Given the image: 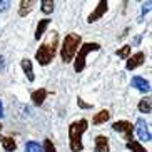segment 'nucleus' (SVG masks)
<instances>
[{"mask_svg":"<svg viewBox=\"0 0 152 152\" xmlns=\"http://www.w3.org/2000/svg\"><path fill=\"white\" fill-rule=\"evenodd\" d=\"M57 47H58V34L52 32V37L47 42H44L35 52V60L40 65H49L54 60L55 54H57Z\"/></svg>","mask_w":152,"mask_h":152,"instance_id":"f257e3e1","label":"nucleus"},{"mask_svg":"<svg viewBox=\"0 0 152 152\" xmlns=\"http://www.w3.org/2000/svg\"><path fill=\"white\" fill-rule=\"evenodd\" d=\"M89 129V122L85 119L75 121L69 125V145H70L72 152H80L84 149L82 144V135L85 134V130Z\"/></svg>","mask_w":152,"mask_h":152,"instance_id":"f03ea898","label":"nucleus"},{"mask_svg":"<svg viewBox=\"0 0 152 152\" xmlns=\"http://www.w3.org/2000/svg\"><path fill=\"white\" fill-rule=\"evenodd\" d=\"M80 44H82V37L79 34H67L65 35L62 47H60V57H62L64 62L69 64L74 60L77 50L80 49Z\"/></svg>","mask_w":152,"mask_h":152,"instance_id":"7ed1b4c3","label":"nucleus"},{"mask_svg":"<svg viewBox=\"0 0 152 152\" xmlns=\"http://www.w3.org/2000/svg\"><path fill=\"white\" fill-rule=\"evenodd\" d=\"M95 50H100V45L97 42H87L77 50L75 57H74V70L75 72H82L85 69V58L89 55V52H95Z\"/></svg>","mask_w":152,"mask_h":152,"instance_id":"20e7f679","label":"nucleus"},{"mask_svg":"<svg viewBox=\"0 0 152 152\" xmlns=\"http://www.w3.org/2000/svg\"><path fill=\"white\" fill-rule=\"evenodd\" d=\"M112 129L115 130V132H121L127 142L132 140V135H134V125L130 124V122H127V121H117V122L112 124Z\"/></svg>","mask_w":152,"mask_h":152,"instance_id":"39448f33","label":"nucleus"},{"mask_svg":"<svg viewBox=\"0 0 152 152\" xmlns=\"http://www.w3.org/2000/svg\"><path fill=\"white\" fill-rule=\"evenodd\" d=\"M134 130L137 132V135H139V139H140V140L149 142V140L152 139L151 130H149V124L144 121V119H137V122H135V125H134Z\"/></svg>","mask_w":152,"mask_h":152,"instance_id":"423d86ee","label":"nucleus"},{"mask_svg":"<svg viewBox=\"0 0 152 152\" xmlns=\"http://www.w3.org/2000/svg\"><path fill=\"white\" fill-rule=\"evenodd\" d=\"M107 7H109V2H107V0H100V2H99V5L95 7V10L89 15V17H87V22H89V23L97 22L99 18H100L104 14H105V12H107Z\"/></svg>","mask_w":152,"mask_h":152,"instance_id":"0eeeda50","label":"nucleus"},{"mask_svg":"<svg viewBox=\"0 0 152 152\" xmlns=\"http://www.w3.org/2000/svg\"><path fill=\"white\" fill-rule=\"evenodd\" d=\"M144 60H145V55H144V52H137V54H134L132 57L127 58L125 69H127V70H134V69H137L139 65H142Z\"/></svg>","mask_w":152,"mask_h":152,"instance_id":"6e6552de","label":"nucleus"},{"mask_svg":"<svg viewBox=\"0 0 152 152\" xmlns=\"http://www.w3.org/2000/svg\"><path fill=\"white\" fill-rule=\"evenodd\" d=\"M130 84H132V87H135L137 90H140V92H149L151 90V82L145 80L144 77H132V80H130Z\"/></svg>","mask_w":152,"mask_h":152,"instance_id":"1a4fd4ad","label":"nucleus"},{"mask_svg":"<svg viewBox=\"0 0 152 152\" xmlns=\"http://www.w3.org/2000/svg\"><path fill=\"white\" fill-rule=\"evenodd\" d=\"M47 95H49V92H47L45 89H37L30 94V99H32V102L35 104V105L40 107L42 104H44V100L47 99Z\"/></svg>","mask_w":152,"mask_h":152,"instance_id":"9d476101","label":"nucleus"},{"mask_svg":"<svg viewBox=\"0 0 152 152\" xmlns=\"http://www.w3.org/2000/svg\"><path fill=\"white\" fill-rule=\"evenodd\" d=\"M109 139L105 135H97L95 137V152H109Z\"/></svg>","mask_w":152,"mask_h":152,"instance_id":"9b49d317","label":"nucleus"},{"mask_svg":"<svg viewBox=\"0 0 152 152\" xmlns=\"http://www.w3.org/2000/svg\"><path fill=\"white\" fill-rule=\"evenodd\" d=\"M35 4H37L35 0H22V2H20V7H18V15H20V17L28 15Z\"/></svg>","mask_w":152,"mask_h":152,"instance_id":"f8f14e48","label":"nucleus"},{"mask_svg":"<svg viewBox=\"0 0 152 152\" xmlns=\"http://www.w3.org/2000/svg\"><path fill=\"white\" fill-rule=\"evenodd\" d=\"M20 65H22V70H23V74L27 75L28 80H30V82L35 80V75H34V69H32V60H28V58H22Z\"/></svg>","mask_w":152,"mask_h":152,"instance_id":"ddd939ff","label":"nucleus"},{"mask_svg":"<svg viewBox=\"0 0 152 152\" xmlns=\"http://www.w3.org/2000/svg\"><path fill=\"white\" fill-rule=\"evenodd\" d=\"M109 119H110V112H109V110H105V109H104V110L97 112V114H95V115H94V119H92V124H94V125H100V124H105V122H107Z\"/></svg>","mask_w":152,"mask_h":152,"instance_id":"4468645a","label":"nucleus"},{"mask_svg":"<svg viewBox=\"0 0 152 152\" xmlns=\"http://www.w3.org/2000/svg\"><path fill=\"white\" fill-rule=\"evenodd\" d=\"M49 23H50V18H42V20H39L37 28H35V39L37 40L45 34V30H47V27H49Z\"/></svg>","mask_w":152,"mask_h":152,"instance_id":"2eb2a0df","label":"nucleus"},{"mask_svg":"<svg viewBox=\"0 0 152 152\" xmlns=\"http://www.w3.org/2000/svg\"><path fill=\"white\" fill-rule=\"evenodd\" d=\"M0 144H2L4 151H7V152H14L17 149V142L12 137H2L0 139Z\"/></svg>","mask_w":152,"mask_h":152,"instance_id":"dca6fc26","label":"nucleus"},{"mask_svg":"<svg viewBox=\"0 0 152 152\" xmlns=\"http://www.w3.org/2000/svg\"><path fill=\"white\" fill-rule=\"evenodd\" d=\"M137 109L142 112V114H151V110H152V99L151 97H144L142 100L139 102Z\"/></svg>","mask_w":152,"mask_h":152,"instance_id":"f3484780","label":"nucleus"},{"mask_svg":"<svg viewBox=\"0 0 152 152\" xmlns=\"http://www.w3.org/2000/svg\"><path fill=\"white\" fill-rule=\"evenodd\" d=\"M25 152H44V149H42V144L35 142V140H28L25 144Z\"/></svg>","mask_w":152,"mask_h":152,"instance_id":"a211bd4d","label":"nucleus"},{"mask_svg":"<svg viewBox=\"0 0 152 152\" xmlns=\"http://www.w3.org/2000/svg\"><path fill=\"white\" fill-rule=\"evenodd\" d=\"M127 149L132 151V152H147L145 147H142V144L137 142V140H129V142H127Z\"/></svg>","mask_w":152,"mask_h":152,"instance_id":"6ab92c4d","label":"nucleus"},{"mask_svg":"<svg viewBox=\"0 0 152 152\" xmlns=\"http://www.w3.org/2000/svg\"><path fill=\"white\" fill-rule=\"evenodd\" d=\"M40 10L42 12H44V14H52V12H54V2H52V0H42L40 2Z\"/></svg>","mask_w":152,"mask_h":152,"instance_id":"aec40b11","label":"nucleus"},{"mask_svg":"<svg viewBox=\"0 0 152 152\" xmlns=\"http://www.w3.org/2000/svg\"><path fill=\"white\" fill-rule=\"evenodd\" d=\"M115 55H119L121 58H129V55H130V45H124V47H121V49L115 52Z\"/></svg>","mask_w":152,"mask_h":152,"instance_id":"412c9836","label":"nucleus"},{"mask_svg":"<svg viewBox=\"0 0 152 152\" xmlns=\"http://www.w3.org/2000/svg\"><path fill=\"white\" fill-rule=\"evenodd\" d=\"M42 149H44V152H57L54 142H52L50 139H45V140H44V145H42Z\"/></svg>","mask_w":152,"mask_h":152,"instance_id":"4be33fe9","label":"nucleus"},{"mask_svg":"<svg viewBox=\"0 0 152 152\" xmlns=\"http://www.w3.org/2000/svg\"><path fill=\"white\" fill-rule=\"evenodd\" d=\"M77 104H79V107H82V109H92V104H87V102H84L80 97L77 99Z\"/></svg>","mask_w":152,"mask_h":152,"instance_id":"5701e85b","label":"nucleus"},{"mask_svg":"<svg viewBox=\"0 0 152 152\" xmlns=\"http://www.w3.org/2000/svg\"><path fill=\"white\" fill-rule=\"evenodd\" d=\"M10 2H7V0H0V12H5V10L9 9Z\"/></svg>","mask_w":152,"mask_h":152,"instance_id":"b1692460","label":"nucleus"},{"mask_svg":"<svg viewBox=\"0 0 152 152\" xmlns=\"http://www.w3.org/2000/svg\"><path fill=\"white\" fill-rule=\"evenodd\" d=\"M4 115V105H2V100H0V117Z\"/></svg>","mask_w":152,"mask_h":152,"instance_id":"393cba45","label":"nucleus"},{"mask_svg":"<svg viewBox=\"0 0 152 152\" xmlns=\"http://www.w3.org/2000/svg\"><path fill=\"white\" fill-rule=\"evenodd\" d=\"M0 132H2V124H0Z\"/></svg>","mask_w":152,"mask_h":152,"instance_id":"a878e982","label":"nucleus"}]
</instances>
